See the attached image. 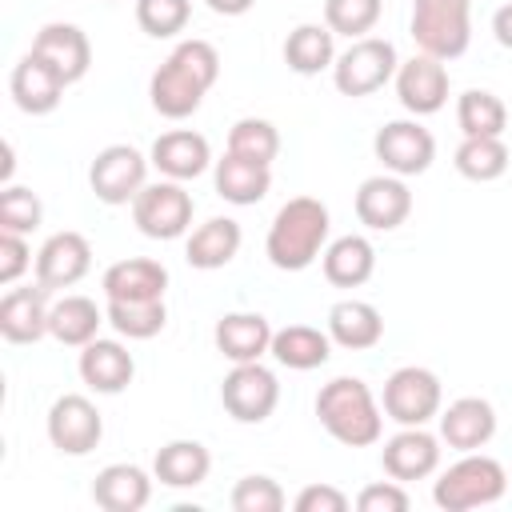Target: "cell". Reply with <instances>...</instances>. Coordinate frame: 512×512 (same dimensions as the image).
Returning a JSON list of instances; mask_svg holds the SVG:
<instances>
[{
  "label": "cell",
  "mask_w": 512,
  "mask_h": 512,
  "mask_svg": "<svg viewBox=\"0 0 512 512\" xmlns=\"http://www.w3.org/2000/svg\"><path fill=\"white\" fill-rule=\"evenodd\" d=\"M220 80V52L208 40H180L148 80V100L164 120L192 116Z\"/></svg>",
  "instance_id": "1"
},
{
  "label": "cell",
  "mask_w": 512,
  "mask_h": 512,
  "mask_svg": "<svg viewBox=\"0 0 512 512\" xmlns=\"http://www.w3.org/2000/svg\"><path fill=\"white\" fill-rule=\"evenodd\" d=\"M328 232H332L328 204L316 196H292L288 204H280V212L268 224L264 256L280 272H304L328 248Z\"/></svg>",
  "instance_id": "2"
},
{
  "label": "cell",
  "mask_w": 512,
  "mask_h": 512,
  "mask_svg": "<svg viewBox=\"0 0 512 512\" xmlns=\"http://www.w3.org/2000/svg\"><path fill=\"white\" fill-rule=\"evenodd\" d=\"M316 416L324 432L344 448H368L384 436V408L360 376H332L316 392Z\"/></svg>",
  "instance_id": "3"
},
{
  "label": "cell",
  "mask_w": 512,
  "mask_h": 512,
  "mask_svg": "<svg viewBox=\"0 0 512 512\" xmlns=\"http://www.w3.org/2000/svg\"><path fill=\"white\" fill-rule=\"evenodd\" d=\"M504 492H508V472L496 456H484V452H460V460L448 464L432 484V500L444 512L484 508V504H496Z\"/></svg>",
  "instance_id": "4"
},
{
  "label": "cell",
  "mask_w": 512,
  "mask_h": 512,
  "mask_svg": "<svg viewBox=\"0 0 512 512\" xmlns=\"http://www.w3.org/2000/svg\"><path fill=\"white\" fill-rule=\"evenodd\" d=\"M408 32L420 52L456 60L472 44V0H412Z\"/></svg>",
  "instance_id": "5"
},
{
  "label": "cell",
  "mask_w": 512,
  "mask_h": 512,
  "mask_svg": "<svg viewBox=\"0 0 512 512\" xmlns=\"http://www.w3.org/2000/svg\"><path fill=\"white\" fill-rule=\"evenodd\" d=\"M396 68H400V56H396V44L392 40H384V36H360V40H352L336 56L332 84H336L340 96L360 100V96L380 92L396 76Z\"/></svg>",
  "instance_id": "6"
},
{
  "label": "cell",
  "mask_w": 512,
  "mask_h": 512,
  "mask_svg": "<svg viewBox=\"0 0 512 512\" xmlns=\"http://www.w3.org/2000/svg\"><path fill=\"white\" fill-rule=\"evenodd\" d=\"M440 404H444V388H440V376H436L432 368L404 364V368H396V372L384 380L380 408H384V416L396 420L400 428L428 424L432 416H440Z\"/></svg>",
  "instance_id": "7"
},
{
  "label": "cell",
  "mask_w": 512,
  "mask_h": 512,
  "mask_svg": "<svg viewBox=\"0 0 512 512\" xmlns=\"http://www.w3.org/2000/svg\"><path fill=\"white\" fill-rule=\"evenodd\" d=\"M192 196L184 192L180 180H156L144 184L140 196L132 200V220L148 240H176L192 228Z\"/></svg>",
  "instance_id": "8"
},
{
  "label": "cell",
  "mask_w": 512,
  "mask_h": 512,
  "mask_svg": "<svg viewBox=\"0 0 512 512\" xmlns=\"http://www.w3.org/2000/svg\"><path fill=\"white\" fill-rule=\"evenodd\" d=\"M220 404L236 424H264L280 404L276 372L264 368L260 360L232 364V372L220 384Z\"/></svg>",
  "instance_id": "9"
},
{
  "label": "cell",
  "mask_w": 512,
  "mask_h": 512,
  "mask_svg": "<svg viewBox=\"0 0 512 512\" xmlns=\"http://www.w3.org/2000/svg\"><path fill=\"white\" fill-rule=\"evenodd\" d=\"M148 164L152 160L140 148H132V144H108V148L96 152V160L88 168V184H92V192H96L100 204L120 208V204H132L140 196V188L148 184Z\"/></svg>",
  "instance_id": "10"
},
{
  "label": "cell",
  "mask_w": 512,
  "mask_h": 512,
  "mask_svg": "<svg viewBox=\"0 0 512 512\" xmlns=\"http://www.w3.org/2000/svg\"><path fill=\"white\" fill-rule=\"evenodd\" d=\"M372 152L392 176H420L436 160V140L420 120H388L372 136Z\"/></svg>",
  "instance_id": "11"
},
{
  "label": "cell",
  "mask_w": 512,
  "mask_h": 512,
  "mask_svg": "<svg viewBox=\"0 0 512 512\" xmlns=\"http://www.w3.org/2000/svg\"><path fill=\"white\" fill-rule=\"evenodd\" d=\"M44 428H48V440H52L56 452H64V456H88L100 444V436H104V416H100V408L88 396L64 392V396L52 400Z\"/></svg>",
  "instance_id": "12"
},
{
  "label": "cell",
  "mask_w": 512,
  "mask_h": 512,
  "mask_svg": "<svg viewBox=\"0 0 512 512\" xmlns=\"http://www.w3.org/2000/svg\"><path fill=\"white\" fill-rule=\"evenodd\" d=\"M88 268H92V244H88V236H80L72 228L52 232L36 252V280L52 292L80 284L88 276Z\"/></svg>",
  "instance_id": "13"
},
{
  "label": "cell",
  "mask_w": 512,
  "mask_h": 512,
  "mask_svg": "<svg viewBox=\"0 0 512 512\" xmlns=\"http://www.w3.org/2000/svg\"><path fill=\"white\" fill-rule=\"evenodd\" d=\"M396 96L412 116H432L448 104V68L444 60L420 52L396 68Z\"/></svg>",
  "instance_id": "14"
},
{
  "label": "cell",
  "mask_w": 512,
  "mask_h": 512,
  "mask_svg": "<svg viewBox=\"0 0 512 512\" xmlns=\"http://www.w3.org/2000/svg\"><path fill=\"white\" fill-rule=\"evenodd\" d=\"M412 212V192L404 184V176H392V172H380V176H368L360 188H356V220L372 232H392L408 220Z\"/></svg>",
  "instance_id": "15"
},
{
  "label": "cell",
  "mask_w": 512,
  "mask_h": 512,
  "mask_svg": "<svg viewBox=\"0 0 512 512\" xmlns=\"http://www.w3.org/2000/svg\"><path fill=\"white\" fill-rule=\"evenodd\" d=\"M380 464L392 480L408 484V480H424L440 468V436H432L424 424L416 428H400L396 436L384 440L380 448Z\"/></svg>",
  "instance_id": "16"
},
{
  "label": "cell",
  "mask_w": 512,
  "mask_h": 512,
  "mask_svg": "<svg viewBox=\"0 0 512 512\" xmlns=\"http://www.w3.org/2000/svg\"><path fill=\"white\" fill-rule=\"evenodd\" d=\"M52 288H44L40 280L28 288H8L0 300V336L8 344H36L40 336H48V304Z\"/></svg>",
  "instance_id": "17"
},
{
  "label": "cell",
  "mask_w": 512,
  "mask_h": 512,
  "mask_svg": "<svg viewBox=\"0 0 512 512\" xmlns=\"http://www.w3.org/2000/svg\"><path fill=\"white\" fill-rule=\"evenodd\" d=\"M496 436V408L484 396H460L440 408V444L452 452H480Z\"/></svg>",
  "instance_id": "18"
},
{
  "label": "cell",
  "mask_w": 512,
  "mask_h": 512,
  "mask_svg": "<svg viewBox=\"0 0 512 512\" xmlns=\"http://www.w3.org/2000/svg\"><path fill=\"white\" fill-rule=\"evenodd\" d=\"M8 88H12V100H16L20 112H28V116H48V112L60 108L68 84H64V76H60L52 64H44L36 52H28V56L16 60V68H12V76H8Z\"/></svg>",
  "instance_id": "19"
},
{
  "label": "cell",
  "mask_w": 512,
  "mask_h": 512,
  "mask_svg": "<svg viewBox=\"0 0 512 512\" xmlns=\"http://www.w3.org/2000/svg\"><path fill=\"white\" fill-rule=\"evenodd\" d=\"M32 52H36L44 64H52V68L64 76V84L84 80L88 68H92V44H88L84 28L64 24V20L44 24V28L36 32V40H32Z\"/></svg>",
  "instance_id": "20"
},
{
  "label": "cell",
  "mask_w": 512,
  "mask_h": 512,
  "mask_svg": "<svg viewBox=\"0 0 512 512\" xmlns=\"http://www.w3.org/2000/svg\"><path fill=\"white\" fill-rule=\"evenodd\" d=\"M76 368H80V380H84L92 392H100V396L124 392V388L132 384V376H136L132 352H128L120 340H100V336L80 348Z\"/></svg>",
  "instance_id": "21"
},
{
  "label": "cell",
  "mask_w": 512,
  "mask_h": 512,
  "mask_svg": "<svg viewBox=\"0 0 512 512\" xmlns=\"http://www.w3.org/2000/svg\"><path fill=\"white\" fill-rule=\"evenodd\" d=\"M148 160H152V168H156L164 180H180V184H184V180H196L200 172H208L212 148H208V140H204L200 132H192V128H172V132L156 136Z\"/></svg>",
  "instance_id": "22"
},
{
  "label": "cell",
  "mask_w": 512,
  "mask_h": 512,
  "mask_svg": "<svg viewBox=\"0 0 512 512\" xmlns=\"http://www.w3.org/2000/svg\"><path fill=\"white\" fill-rule=\"evenodd\" d=\"M100 288L108 300H164L168 288V268L148 256H128L104 268Z\"/></svg>",
  "instance_id": "23"
},
{
  "label": "cell",
  "mask_w": 512,
  "mask_h": 512,
  "mask_svg": "<svg viewBox=\"0 0 512 512\" xmlns=\"http://www.w3.org/2000/svg\"><path fill=\"white\" fill-rule=\"evenodd\" d=\"M272 324L268 316L260 312H228L216 320V352L228 356L232 364H248V360H260L264 352H272Z\"/></svg>",
  "instance_id": "24"
},
{
  "label": "cell",
  "mask_w": 512,
  "mask_h": 512,
  "mask_svg": "<svg viewBox=\"0 0 512 512\" xmlns=\"http://www.w3.org/2000/svg\"><path fill=\"white\" fill-rule=\"evenodd\" d=\"M212 184H216V196L236 204V208H248V204H260L272 188V164H256V160H244L236 152H224L212 168Z\"/></svg>",
  "instance_id": "25"
},
{
  "label": "cell",
  "mask_w": 512,
  "mask_h": 512,
  "mask_svg": "<svg viewBox=\"0 0 512 512\" xmlns=\"http://www.w3.org/2000/svg\"><path fill=\"white\" fill-rule=\"evenodd\" d=\"M92 500L104 512H140L152 500V476L140 464H108L92 480Z\"/></svg>",
  "instance_id": "26"
},
{
  "label": "cell",
  "mask_w": 512,
  "mask_h": 512,
  "mask_svg": "<svg viewBox=\"0 0 512 512\" xmlns=\"http://www.w3.org/2000/svg\"><path fill=\"white\" fill-rule=\"evenodd\" d=\"M240 244H244L240 224L232 216H212L200 228H192V236L184 244V260L192 268H200V272H216V268H224V264L236 260Z\"/></svg>",
  "instance_id": "27"
},
{
  "label": "cell",
  "mask_w": 512,
  "mask_h": 512,
  "mask_svg": "<svg viewBox=\"0 0 512 512\" xmlns=\"http://www.w3.org/2000/svg\"><path fill=\"white\" fill-rule=\"evenodd\" d=\"M320 264H324V280L336 284V288H360L372 280L376 272V248L368 236H336L324 252H320Z\"/></svg>",
  "instance_id": "28"
},
{
  "label": "cell",
  "mask_w": 512,
  "mask_h": 512,
  "mask_svg": "<svg viewBox=\"0 0 512 512\" xmlns=\"http://www.w3.org/2000/svg\"><path fill=\"white\" fill-rule=\"evenodd\" d=\"M328 336H332V344L352 348V352L376 348L380 336H384V316L368 300H356V296L352 300H336L328 308Z\"/></svg>",
  "instance_id": "29"
},
{
  "label": "cell",
  "mask_w": 512,
  "mask_h": 512,
  "mask_svg": "<svg viewBox=\"0 0 512 512\" xmlns=\"http://www.w3.org/2000/svg\"><path fill=\"white\" fill-rule=\"evenodd\" d=\"M212 472V456L200 440H168L152 456V476L164 488H196Z\"/></svg>",
  "instance_id": "30"
},
{
  "label": "cell",
  "mask_w": 512,
  "mask_h": 512,
  "mask_svg": "<svg viewBox=\"0 0 512 512\" xmlns=\"http://www.w3.org/2000/svg\"><path fill=\"white\" fill-rule=\"evenodd\" d=\"M272 356H276V364H284L292 372H312V368L328 364L332 336L312 324H288V328L272 332Z\"/></svg>",
  "instance_id": "31"
},
{
  "label": "cell",
  "mask_w": 512,
  "mask_h": 512,
  "mask_svg": "<svg viewBox=\"0 0 512 512\" xmlns=\"http://www.w3.org/2000/svg\"><path fill=\"white\" fill-rule=\"evenodd\" d=\"M284 64L296 76H316L336 64V32L328 24H296L284 40Z\"/></svg>",
  "instance_id": "32"
},
{
  "label": "cell",
  "mask_w": 512,
  "mask_h": 512,
  "mask_svg": "<svg viewBox=\"0 0 512 512\" xmlns=\"http://www.w3.org/2000/svg\"><path fill=\"white\" fill-rule=\"evenodd\" d=\"M108 320V312L96 308V300L88 296H60L48 312V336H56L68 348H84L88 340H96L100 324Z\"/></svg>",
  "instance_id": "33"
},
{
  "label": "cell",
  "mask_w": 512,
  "mask_h": 512,
  "mask_svg": "<svg viewBox=\"0 0 512 512\" xmlns=\"http://www.w3.org/2000/svg\"><path fill=\"white\" fill-rule=\"evenodd\" d=\"M452 164L464 180L492 184L508 172V144H504V136H464Z\"/></svg>",
  "instance_id": "34"
},
{
  "label": "cell",
  "mask_w": 512,
  "mask_h": 512,
  "mask_svg": "<svg viewBox=\"0 0 512 512\" xmlns=\"http://www.w3.org/2000/svg\"><path fill=\"white\" fill-rule=\"evenodd\" d=\"M456 124L464 136H504L508 128V108L496 92L488 88H468L456 100Z\"/></svg>",
  "instance_id": "35"
},
{
  "label": "cell",
  "mask_w": 512,
  "mask_h": 512,
  "mask_svg": "<svg viewBox=\"0 0 512 512\" xmlns=\"http://www.w3.org/2000/svg\"><path fill=\"white\" fill-rule=\"evenodd\" d=\"M108 324L128 340H152L168 324L164 300H108Z\"/></svg>",
  "instance_id": "36"
},
{
  "label": "cell",
  "mask_w": 512,
  "mask_h": 512,
  "mask_svg": "<svg viewBox=\"0 0 512 512\" xmlns=\"http://www.w3.org/2000/svg\"><path fill=\"white\" fill-rule=\"evenodd\" d=\"M228 152H236L244 160H256V164H272L276 152H280V132H276L272 120L244 116L228 128Z\"/></svg>",
  "instance_id": "37"
},
{
  "label": "cell",
  "mask_w": 512,
  "mask_h": 512,
  "mask_svg": "<svg viewBox=\"0 0 512 512\" xmlns=\"http://www.w3.org/2000/svg\"><path fill=\"white\" fill-rule=\"evenodd\" d=\"M380 12H384V0H324V24L348 40L368 36L380 24Z\"/></svg>",
  "instance_id": "38"
},
{
  "label": "cell",
  "mask_w": 512,
  "mask_h": 512,
  "mask_svg": "<svg viewBox=\"0 0 512 512\" xmlns=\"http://www.w3.org/2000/svg\"><path fill=\"white\" fill-rule=\"evenodd\" d=\"M192 20V0H136V24L152 40H168L184 32Z\"/></svg>",
  "instance_id": "39"
},
{
  "label": "cell",
  "mask_w": 512,
  "mask_h": 512,
  "mask_svg": "<svg viewBox=\"0 0 512 512\" xmlns=\"http://www.w3.org/2000/svg\"><path fill=\"white\" fill-rule=\"evenodd\" d=\"M44 220V204L32 188H20V184H4L0 188V232H36Z\"/></svg>",
  "instance_id": "40"
},
{
  "label": "cell",
  "mask_w": 512,
  "mask_h": 512,
  "mask_svg": "<svg viewBox=\"0 0 512 512\" xmlns=\"http://www.w3.org/2000/svg\"><path fill=\"white\" fill-rule=\"evenodd\" d=\"M232 508L236 512H280L284 488L272 476H240L232 488Z\"/></svg>",
  "instance_id": "41"
},
{
  "label": "cell",
  "mask_w": 512,
  "mask_h": 512,
  "mask_svg": "<svg viewBox=\"0 0 512 512\" xmlns=\"http://www.w3.org/2000/svg\"><path fill=\"white\" fill-rule=\"evenodd\" d=\"M408 504L412 500H408L400 480H376V484L360 488V496H356L360 512H408Z\"/></svg>",
  "instance_id": "42"
},
{
  "label": "cell",
  "mask_w": 512,
  "mask_h": 512,
  "mask_svg": "<svg viewBox=\"0 0 512 512\" xmlns=\"http://www.w3.org/2000/svg\"><path fill=\"white\" fill-rule=\"evenodd\" d=\"M32 264V248L20 232H0V284H16Z\"/></svg>",
  "instance_id": "43"
},
{
  "label": "cell",
  "mask_w": 512,
  "mask_h": 512,
  "mask_svg": "<svg viewBox=\"0 0 512 512\" xmlns=\"http://www.w3.org/2000/svg\"><path fill=\"white\" fill-rule=\"evenodd\" d=\"M292 508L296 512H344L348 508V496L340 488H332V484H308V488L296 492Z\"/></svg>",
  "instance_id": "44"
},
{
  "label": "cell",
  "mask_w": 512,
  "mask_h": 512,
  "mask_svg": "<svg viewBox=\"0 0 512 512\" xmlns=\"http://www.w3.org/2000/svg\"><path fill=\"white\" fill-rule=\"evenodd\" d=\"M492 36H496L500 48L512 52V4H500V8H496V16H492Z\"/></svg>",
  "instance_id": "45"
},
{
  "label": "cell",
  "mask_w": 512,
  "mask_h": 512,
  "mask_svg": "<svg viewBox=\"0 0 512 512\" xmlns=\"http://www.w3.org/2000/svg\"><path fill=\"white\" fill-rule=\"evenodd\" d=\"M204 4H208L216 16H244L256 0H204Z\"/></svg>",
  "instance_id": "46"
},
{
  "label": "cell",
  "mask_w": 512,
  "mask_h": 512,
  "mask_svg": "<svg viewBox=\"0 0 512 512\" xmlns=\"http://www.w3.org/2000/svg\"><path fill=\"white\" fill-rule=\"evenodd\" d=\"M508 484H512V476H508Z\"/></svg>",
  "instance_id": "47"
}]
</instances>
